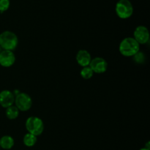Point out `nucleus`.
Here are the masks:
<instances>
[{"label": "nucleus", "instance_id": "1", "mask_svg": "<svg viewBox=\"0 0 150 150\" xmlns=\"http://www.w3.org/2000/svg\"><path fill=\"white\" fill-rule=\"evenodd\" d=\"M140 50V45L133 38H126L121 41L119 46L120 54L124 57H134Z\"/></svg>", "mask_w": 150, "mask_h": 150}, {"label": "nucleus", "instance_id": "2", "mask_svg": "<svg viewBox=\"0 0 150 150\" xmlns=\"http://www.w3.org/2000/svg\"><path fill=\"white\" fill-rule=\"evenodd\" d=\"M18 44V37L11 31H4L0 34V48L5 51L16 49Z\"/></svg>", "mask_w": 150, "mask_h": 150}, {"label": "nucleus", "instance_id": "3", "mask_svg": "<svg viewBox=\"0 0 150 150\" xmlns=\"http://www.w3.org/2000/svg\"><path fill=\"white\" fill-rule=\"evenodd\" d=\"M117 16L121 19H127L133 14V6L129 0H119L115 6Z\"/></svg>", "mask_w": 150, "mask_h": 150}, {"label": "nucleus", "instance_id": "4", "mask_svg": "<svg viewBox=\"0 0 150 150\" xmlns=\"http://www.w3.org/2000/svg\"><path fill=\"white\" fill-rule=\"evenodd\" d=\"M26 128L28 133L34 135L35 136H40L44 130V124L40 118L37 117H29L26 120Z\"/></svg>", "mask_w": 150, "mask_h": 150}, {"label": "nucleus", "instance_id": "5", "mask_svg": "<svg viewBox=\"0 0 150 150\" xmlns=\"http://www.w3.org/2000/svg\"><path fill=\"white\" fill-rule=\"evenodd\" d=\"M15 103L19 111H26L32 107V100L28 94L20 92L15 98Z\"/></svg>", "mask_w": 150, "mask_h": 150}, {"label": "nucleus", "instance_id": "6", "mask_svg": "<svg viewBox=\"0 0 150 150\" xmlns=\"http://www.w3.org/2000/svg\"><path fill=\"white\" fill-rule=\"evenodd\" d=\"M133 38L137 41L139 45L147 43L149 40V30L144 26H137L133 32Z\"/></svg>", "mask_w": 150, "mask_h": 150}, {"label": "nucleus", "instance_id": "7", "mask_svg": "<svg viewBox=\"0 0 150 150\" xmlns=\"http://www.w3.org/2000/svg\"><path fill=\"white\" fill-rule=\"evenodd\" d=\"M89 66L94 73L100 74V73H103L106 71L108 68V63L106 60L104 59L102 57H95V58L92 59Z\"/></svg>", "mask_w": 150, "mask_h": 150}, {"label": "nucleus", "instance_id": "8", "mask_svg": "<svg viewBox=\"0 0 150 150\" xmlns=\"http://www.w3.org/2000/svg\"><path fill=\"white\" fill-rule=\"evenodd\" d=\"M16 56L11 51L2 50L0 52V65L4 67H10L14 64Z\"/></svg>", "mask_w": 150, "mask_h": 150}, {"label": "nucleus", "instance_id": "9", "mask_svg": "<svg viewBox=\"0 0 150 150\" xmlns=\"http://www.w3.org/2000/svg\"><path fill=\"white\" fill-rule=\"evenodd\" d=\"M15 95L10 90H3L0 92V105L3 108H8L15 103Z\"/></svg>", "mask_w": 150, "mask_h": 150}, {"label": "nucleus", "instance_id": "10", "mask_svg": "<svg viewBox=\"0 0 150 150\" xmlns=\"http://www.w3.org/2000/svg\"><path fill=\"white\" fill-rule=\"evenodd\" d=\"M92 60L90 54L86 50H80L76 54V61L81 67H87L89 65Z\"/></svg>", "mask_w": 150, "mask_h": 150}, {"label": "nucleus", "instance_id": "11", "mask_svg": "<svg viewBox=\"0 0 150 150\" xmlns=\"http://www.w3.org/2000/svg\"><path fill=\"white\" fill-rule=\"evenodd\" d=\"M14 139L10 136H4L0 139V148L4 149H10L14 146Z\"/></svg>", "mask_w": 150, "mask_h": 150}, {"label": "nucleus", "instance_id": "12", "mask_svg": "<svg viewBox=\"0 0 150 150\" xmlns=\"http://www.w3.org/2000/svg\"><path fill=\"white\" fill-rule=\"evenodd\" d=\"M19 111H20L18 109L16 105H11L6 108V117L9 120H16L19 116Z\"/></svg>", "mask_w": 150, "mask_h": 150}, {"label": "nucleus", "instance_id": "13", "mask_svg": "<svg viewBox=\"0 0 150 150\" xmlns=\"http://www.w3.org/2000/svg\"><path fill=\"white\" fill-rule=\"evenodd\" d=\"M23 142L24 145L27 147H32L35 146V144L37 143V136L31 134V133H27L24 135L23 139Z\"/></svg>", "mask_w": 150, "mask_h": 150}, {"label": "nucleus", "instance_id": "14", "mask_svg": "<svg viewBox=\"0 0 150 150\" xmlns=\"http://www.w3.org/2000/svg\"><path fill=\"white\" fill-rule=\"evenodd\" d=\"M80 74L83 79H89L93 76L94 72L92 71L89 66H87V67H83L82 68V70L80 72Z\"/></svg>", "mask_w": 150, "mask_h": 150}, {"label": "nucleus", "instance_id": "15", "mask_svg": "<svg viewBox=\"0 0 150 150\" xmlns=\"http://www.w3.org/2000/svg\"><path fill=\"white\" fill-rule=\"evenodd\" d=\"M10 5V0H0V12L7 11Z\"/></svg>", "mask_w": 150, "mask_h": 150}, {"label": "nucleus", "instance_id": "16", "mask_svg": "<svg viewBox=\"0 0 150 150\" xmlns=\"http://www.w3.org/2000/svg\"><path fill=\"white\" fill-rule=\"evenodd\" d=\"M139 150H149V149H146V148H142V149H140Z\"/></svg>", "mask_w": 150, "mask_h": 150}, {"label": "nucleus", "instance_id": "17", "mask_svg": "<svg viewBox=\"0 0 150 150\" xmlns=\"http://www.w3.org/2000/svg\"><path fill=\"white\" fill-rule=\"evenodd\" d=\"M1 48H0V52H1Z\"/></svg>", "mask_w": 150, "mask_h": 150}]
</instances>
